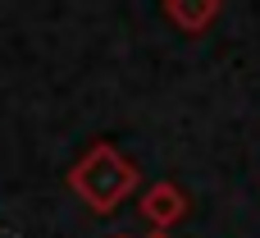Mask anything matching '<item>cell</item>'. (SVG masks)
Wrapping results in <instances>:
<instances>
[{
  "label": "cell",
  "instance_id": "6da1fadb",
  "mask_svg": "<svg viewBox=\"0 0 260 238\" xmlns=\"http://www.w3.org/2000/svg\"><path fill=\"white\" fill-rule=\"evenodd\" d=\"M69 188H73V197L87 206V211H96V216H110V211H119L133 193H137V183H142V174H137V165L114 147V142H91L73 165H69Z\"/></svg>",
  "mask_w": 260,
  "mask_h": 238
},
{
  "label": "cell",
  "instance_id": "7a4b0ae2",
  "mask_svg": "<svg viewBox=\"0 0 260 238\" xmlns=\"http://www.w3.org/2000/svg\"><path fill=\"white\" fill-rule=\"evenodd\" d=\"M187 211H192V202H187V193H183L174 179H155V183H146V193L137 197V216L151 225V234H169L174 225L187 220Z\"/></svg>",
  "mask_w": 260,
  "mask_h": 238
},
{
  "label": "cell",
  "instance_id": "3957f363",
  "mask_svg": "<svg viewBox=\"0 0 260 238\" xmlns=\"http://www.w3.org/2000/svg\"><path fill=\"white\" fill-rule=\"evenodd\" d=\"M219 14H224L219 0H165V18H169L183 37H201Z\"/></svg>",
  "mask_w": 260,
  "mask_h": 238
},
{
  "label": "cell",
  "instance_id": "5b68a950",
  "mask_svg": "<svg viewBox=\"0 0 260 238\" xmlns=\"http://www.w3.org/2000/svg\"><path fill=\"white\" fill-rule=\"evenodd\" d=\"M110 238H133V234H110Z\"/></svg>",
  "mask_w": 260,
  "mask_h": 238
},
{
  "label": "cell",
  "instance_id": "277c9868",
  "mask_svg": "<svg viewBox=\"0 0 260 238\" xmlns=\"http://www.w3.org/2000/svg\"><path fill=\"white\" fill-rule=\"evenodd\" d=\"M146 238H174V234H146Z\"/></svg>",
  "mask_w": 260,
  "mask_h": 238
}]
</instances>
